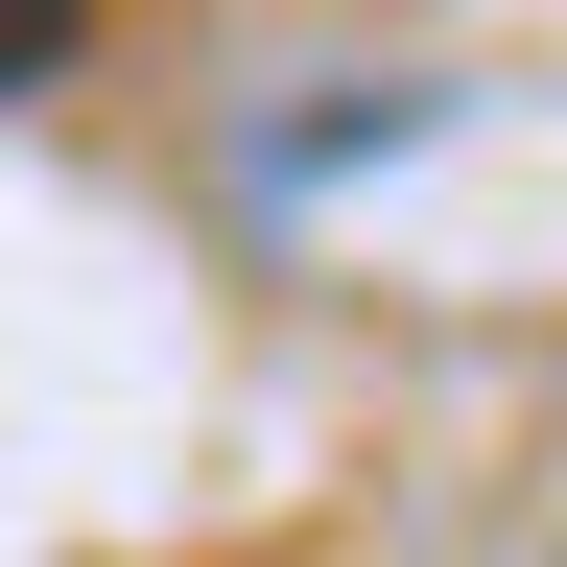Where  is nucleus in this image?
Wrapping results in <instances>:
<instances>
[{
	"label": "nucleus",
	"instance_id": "f257e3e1",
	"mask_svg": "<svg viewBox=\"0 0 567 567\" xmlns=\"http://www.w3.org/2000/svg\"><path fill=\"white\" fill-rule=\"evenodd\" d=\"M71 48H95V0H0V95H48Z\"/></svg>",
	"mask_w": 567,
	"mask_h": 567
}]
</instances>
